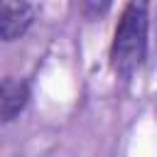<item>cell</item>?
I'll return each instance as SVG.
<instances>
[{"mask_svg": "<svg viewBox=\"0 0 157 157\" xmlns=\"http://www.w3.org/2000/svg\"><path fill=\"white\" fill-rule=\"evenodd\" d=\"M147 0H130L118 20L110 44V66L120 81H132L147 54Z\"/></svg>", "mask_w": 157, "mask_h": 157, "instance_id": "cell-1", "label": "cell"}, {"mask_svg": "<svg viewBox=\"0 0 157 157\" xmlns=\"http://www.w3.org/2000/svg\"><path fill=\"white\" fill-rule=\"evenodd\" d=\"M29 103V83L17 76H5L0 81V120H15Z\"/></svg>", "mask_w": 157, "mask_h": 157, "instance_id": "cell-3", "label": "cell"}, {"mask_svg": "<svg viewBox=\"0 0 157 157\" xmlns=\"http://www.w3.org/2000/svg\"><path fill=\"white\" fill-rule=\"evenodd\" d=\"M113 0H81V7H83V15L88 20H98L103 17L108 10H110Z\"/></svg>", "mask_w": 157, "mask_h": 157, "instance_id": "cell-4", "label": "cell"}, {"mask_svg": "<svg viewBox=\"0 0 157 157\" xmlns=\"http://www.w3.org/2000/svg\"><path fill=\"white\" fill-rule=\"evenodd\" d=\"M34 20L29 0H0V42L20 39Z\"/></svg>", "mask_w": 157, "mask_h": 157, "instance_id": "cell-2", "label": "cell"}]
</instances>
